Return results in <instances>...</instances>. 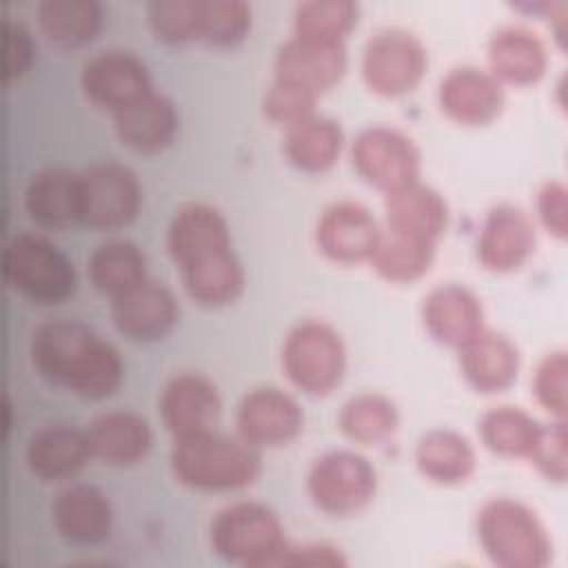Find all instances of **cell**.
Returning a JSON list of instances; mask_svg holds the SVG:
<instances>
[{
    "label": "cell",
    "mask_w": 568,
    "mask_h": 568,
    "mask_svg": "<svg viewBox=\"0 0 568 568\" xmlns=\"http://www.w3.org/2000/svg\"><path fill=\"white\" fill-rule=\"evenodd\" d=\"M36 373L82 399L111 395L122 379L118 351L75 320L42 322L29 339Z\"/></svg>",
    "instance_id": "obj_1"
},
{
    "label": "cell",
    "mask_w": 568,
    "mask_h": 568,
    "mask_svg": "<svg viewBox=\"0 0 568 568\" xmlns=\"http://www.w3.org/2000/svg\"><path fill=\"white\" fill-rule=\"evenodd\" d=\"M175 479L195 490H235L260 473L257 448L240 435L206 430L173 442L169 453Z\"/></svg>",
    "instance_id": "obj_2"
},
{
    "label": "cell",
    "mask_w": 568,
    "mask_h": 568,
    "mask_svg": "<svg viewBox=\"0 0 568 568\" xmlns=\"http://www.w3.org/2000/svg\"><path fill=\"white\" fill-rule=\"evenodd\" d=\"M477 539L501 568H544L552 557V541L535 510L510 497L488 499L479 508Z\"/></svg>",
    "instance_id": "obj_3"
},
{
    "label": "cell",
    "mask_w": 568,
    "mask_h": 568,
    "mask_svg": "<svg viewBox=\"0 0 568 568\" xmlns=\"http://www.w3.org/2000/svg\"><path fill=\"white\" fill-rule=\"evenodd\" d=\"M7 284L29 302L58 304L75 286V273L67 255L38 233H16L2 251Z\"/></svg>",
    "instance_id": "obj_4"
},
{
    "label": "cell",
    "mask_w": 568,
    "mask_h": 568,
    "mask_svg": "<svg viewBox=\"0 0 568 568\" xmlns=\"http://www.w3.org/2000/svg\"><path fill=\"white\" fill-rule=\"evenodd\" d=\"M213 550L240 566H273L286 537L271 508L257 501H235L215 513L209 528Z\"/></svg>",
    "instance_id": "obj_5"
},
{
    "label": "cell",
    "mask_w": 568,
    "mask_h": 568,
    "mask_svg": "<svg viewBox=\"0 0 568 568\" xmlns=\"http://www.w3.org/2000/svg\"><path fill=\"white\" fill-rule=\"evenodd\" d=\"M344 366L342 337L326 322H297L282 344V368L291 384L306 395H328L339 384Z\"/></svg>",
    "instance_id": "obj_6"
},
{
    "label": "cell",
    "mask_w": 568,
    "mask_h": 568,
    "mask_svg": "<svg viewBox=\"0 0 568 568\" xmlns=\"http://www.w3.org/2000/svg\"><path fill=\"white\" fill-rule=\"evenodd\" d=\"M377 475L371 462L353 450H331L317 457L306 475L311 501L328 515L362 510L375 495Z\"/></svg>",
    "instance_id": "obj_7"
},
{
    "label": "cell",
    "mask_w": 568,
    "mask_h": 568,
    "mask_svg": "<svg viewBox=\"0 0 568 568\" xmlns=\"http://www.w3.org/2000/svg\"><path fill=\"white\" fill-rule=\"evenodd\" d=\"M355 171L377 191L393 195L419 178V151L415 142L390 126H368L351 146Z\"/></svg>",
    "instance_id": "obj_8"
},
{
    "label": "cell",
    "mask_w": 568,
    "mask_h": 568,
    "mask_svg": "<svg viewBox=\"0 0 568 568\" xmlns=\"http://www.w3.org/2000/svg\"><path fill=\"white\" fill-rule=\"evenodd\" d=\"M426 71L424 44L404 29H382L362 53V78L373 93L395 98L413 91Z\"/></svg>",
    "instance_id": "obj_9"
},
{
    "label": "cell",
    "mask_w": 568,
    "mask_h": 568,
    "mask_svg": "<svg viewBox=\"0 0 568 568\" xmlns=\"http://www.w3.org/2000/svg\"><path fill=\"white\" fill-rule=\"evenodd\" d=\"M80 224L118 229L129 224L140 206V184L122 164L100 162L78 173Z\"/></svg>",
    "instance_id": "obj_10"
},
{
    "label": "cell",
    "mask_w": 568,
    "mask_h": 568,
    "mask_svg": "<svg viewBox=\"0 0 568 568\" xmlns=\"http://www.w3.org/2000/svg\"><path fill=\"white\" fill-rule=\"evenodd\" d=\"M80 87L93 104L111 113L153 91L144 62L120 49L91 55L80 69Z\"/></svg>",
    "instance_id": "obj_11"
},
{
    "label": "cell",
    "mask_w": 568,
    "mask_h": 568,
    "mask_svg": "<svg viewBox=\"0 0 568 568\" xmlns=\"http://www.w3.org/2000/svg\"><path fill=\"white\" fill-rule=\"evenodd\" d=\"M302 422L300 404L275 386L248 390L235 410L237 435L255 448H273L291 442L302 430Z\"/></svg>",
    "instance_id": "obj_12"
},
{
    "label": "cell",
    "mask_w": 568,
    "mask_h": 568,
    "mask_svg": "<svg viewBox=\"0 0 568 568\" xmlns=\"http://www.w3.org/2000/svg\"><path fill=\"white\" fill-rule=\"evenodd\" d=\"M164 428L173 439L213 430L220 417V395L211 379L200 373H180L171 377L158 399Z\"/></svg>",
    "instance_id": "obj_13"
},
{
    "label": "cell",
    "mask_w": 568,
    "mask_h": 568,
    "mask_svg": "<svg viewBox=\"0 0 568 568\" xmlns=\"http://www.w3.org/2000/svg\"><path fill=\"white\" fill-rule=\"evenodd\" d=\"M379 237L373 213L351 200L328 204L315 224V244L333 262L355 264L371 257Z\"/></svg>",
    "instance_id": "obj_14"
},
{
    "label": "cell",
    "mask_w": 568,
    "mask_h": 568,
    "mask_svg": "<svg viewBox=\"0 0 568 568\" xmlns=\"http://www.w3.org/2000/svg\"><path fill=\"white\" fill-rule=\"evenodd\" d=\"M178 320L175 297L166 286L144 277L124 293L111 297V322L133 342L162 339Z\"/></svg>",
    "instance_id": "obj_15"
},
{
    "label": "cell",
    "mask_w": 568,
    "mask_h": 568,
    "mask_svg": "<svg viewBox=\"0 0 568 568\" xmlns=\"http://www.w3.org/2000/svg\"><path fill=\"white\" fill-rule=\"evenodd\" d=\"M532 251L535 226L521 209L513 204H497L486 213L477 235V260L486 271H515Z\"/></svg>",
    "instance_id": "obj_16"
},
{
    "label": "cell",
    "mask_w": 568,
    "mask_h": 568,
    "mask_svg": "<svg viewBox=\"0 0 568 568\" xmlns=\"http://www.w3.org/2000/svg\"><path fill=\"white\" fill-rule=\"evenodd\" d=\"M442 111L457 124L481 126L493 122L504 106L501 82L477 67L450 69L437 89Z\"/></svg>",
    "instance_id": "obj_17"
},
{
    "label": "cell",
    "mask_w": 568,
    "mask_h": 568,
    "mask_svg": "<svg viewBox=\"0 0 568 568\" xmlns=\"http://www.w3.org/2000/svg\"><path fill=\"white\" fill-rule=\"evenodd\" d=\"M346 69L342 42H315L304 38L286 40L275 53V80L291 82L311 93L333 87Z\"/></svg>",
    "instance_id": "obj_18"
},
{
    "label": "cell",
    "mask_w": 568,
    "mask_h": 568,
    "mask_svg": "<svg viewBox=\"0 0 568 568\" xmlns=\"http://www.w3.org/2000/svg\"><path fill=\"white\" fill-rule=\"evenodd\" d=\"M422 320L435 342L453 348L464 346L484 328L481 302L462 284L435 286L424 297Z\"/></svg>",
    "instance_id": "obj_19"
},
{
    "label": "cell",
    "mask_w": 568,
    "mask_h": 568,
    "mask_svg": "<svg viewBox=\"0 0 568 568\" xmlns=\"http://www.w3.org/2000/svg\"><path fill=\"white\" fill-rule=\"evenodd\" d=\"M51 524L67 544H98L111 530L109 499L91 484H71L53 497Z\"/></svg>",
    "instance_id": "obj_20"
},
{
    "label": "cell",
    "mask_w": 568,
    "mask_h": 568,
    "mask_svg": "<svg viewBox=\"0 0 568 568\" xmlns=\"http://www.w3.org/2000/svg\"><path fill=\"white\" fill-rule=\"evenodd\" d=\"M224 248H231V237L220 211L191 202L173 213L166 229V251L178 268Z\"/></svg>",
    "instance_id": "obj_21"
},
{
    "label": "cell",
    "mask_w": 568,
    "mask_h": 568,
    "mask_svg": "<svg viewBox=\"0 0 568 568\" xmlns=\"http://www.w3.org/2000/svg\"><path fill=\"white\" fill-rule=\"evenodd\" d=\"M91 457L87 433L69 424H47L33 430L24 444V464L42 481L75 475Z\"/></svg>",
    "instance_id": "obj_22"
},
{
    "label": "cell",
    "mask_w": 568,
    "mask_h": 568,
    "mask_svg": "<svg viewBox=\"0 0 568 568\" xmlns=\"http://www.w3.org/2000/svg\"><path fill=\"white\" fill-rule=\"evenodd\" d=\"M457 351L464 379L479 393H501L517 379L519 351L501 333L481 328Z\"/></svg>",
    "instance_id": "obj_23"
},
{
    "label": "cell",
    "mask_w": 568,
    "mask_h": 568,
    "mask_svg": "<svg viewBox=\"0 0 568 568\" xmlns=\"http://www.w3.org/2000/svg\"><path fill=\"white\" fill-rule=\"evenodd\" d=\"M22 206L29 220L44 229H64L78 222V173L62 166H47L36 171L22 191Z\"/></svg>",
    "instance_id": "obj_24"
},
{
    "label": "cell",
    "mask_w": 568,
    "mask_h": 568,
    "mask_svg": "<svg viewBox=\"0 0 568 568\" xmlns=\"http://www.w3.org/2000/svg\"><path fill=\"white\" fill-rule=\"evenodd\" d=\"M111 115L118 140L138 153L164 149L178 131V115L171 100L155 91H149Z\"/></svg>",
    "instance_id": "obj_25"
},
{
    "label": "cell",
    "mask_w": 568,
    "mask_h": 568,
    "mask_svg": "<svg viewBox=\"0 0 568 568\" xmlns=\"http://www.w3.org/2000/svg\"><path fill=\"white\" fill-rule=\"evenodd\" d=\"M490 73L499 82L535 84L548 67L544 42L526 27H501L488 40Z\"/></svg>",
    "instance_id": "obj_26"
},
{
    "label": "cell",
    "mask_w": 568,
    "mask_h": 568,
    "mask_svg": "<svg viewBox=\"0 0 568 568\" xmlns=\"http://www.w3.org/2000/svg\"><path fill=\"white\" fill-rule=\"evenodd\" d=\"M91 457L104 464H133L151 446V428L144 417L131 410H106L87 426Z\"/></svg>",
    "instance_id": "obj_27"
},
{
    "label": "cell",
    "mask_w": 568,
    "mask_h": 568,
    "mask_svg": "<svg viewBox=\"0 0 568 568\" xmlns=\"http://www.w3.org/2000/svg\"><path fill=\"white\" fill-rule=\"evenodd\" d=\"M186 295L200 306H224L233 302L244 286V271L231 248L200 257L180 266Z\"/></svg>",
    "instance_id": "obj_28"
},
{
    "label": "cell",
    "mask_w": 568,
    "mask_h": 568,
    "mask_svg": "<svg viewBox=\"0 0 568 568\" xmlns=\"http://www.w3.org/2000/svg\"><path fill=\"white\" fill-rule=\"evenodd\" d=\"M386 226L437 242L448 224V206L444 197L426 186L410 184L393 195H386Z\"/></svg>",
    "instance_id": "obj_29"
},
{
    "label": "cell",
    "mask_w": 568,
    "mask_h": 568,
    "mask_svg": "<svg viewBox=\"0 0 568 568\" xmlns=\"http://www.w3.org/2000/svg\"><path fill=\"white\" fill-rule=\"evenodd\" d=\"M415 464L426 479L453 486L473 475L475 450L464 435L448 428H435L417 439Z\"/></svg>",
    "instance_id": "obj_30"
},
{
    "label": "cell",
    "mask_w": 568,
    "mask_h": 568,
    "mask_svg": "<svg viewBox=\"0 0 568 568\" xmlns=\"http://www.w3.org/2000/svg\"><path fill=\"white\" fill-rule=\"evenodd\" d=\"M342 129L326 115H308L284 133L286 160L306 173H320L335 164L342 151Z\"/></svg>",
    "instance_id": "obj_31"
},
{
    "label": "cell",
    "mask_w": 568,
    "mask_h": 568,
    "mask_svg": "<svg viewBox=\"0 0 568 568\" xmlns=\"http://www.w3.org/2000/svg\"><path fill=\"white\" fill-rule=\"evenodd\" d=\"M435 244L433 240L386 226L379 231L368 262L388 282H413L430 268Z\"/></svg>",
    "instance_id": "obj_32"
},
{
    "label": "cell",
    "mask_w": 568,
    "mask_h": 568,
    "mask_svg": "<svg viewBox=\"0 0 568 568\" xmlns=\"http://www.w3.org/2000/svg\"><path fill=\"white\" fill-rule=\"evenodd\" d=\"M36 20L49 42L71 49L98 33L102 9L95 0H42L36 7Z\"/></svg>",
    "instance_id": "obj_33"
},
{
    "label": "cell",
    "mask_w": 568,
    "mask_h": 568,
    "mask_svg": "<svg viewBox=\"0 0 568 568\" xmlns=\"http://www.w3.org/2000/svg\"><path fill=\"white\" fill-rule=\"evenodd\" d=\"M87 275L95 291L115 297L146 277L144 255L124 240L102 242L87 260Z\"/></svg>",
    "instance_id": "obj_34"
},
{
    "label": "cell",
    "mask_w": 568,
    "mask_h": 568,
    "mask_svg": "<svg viewBox=\"0 0 568 568\" xmlns=\"http://www.w3.org/2000/svg\"><path fill=\"white\" fill-rule=\"evenodd\" d=\"M541 424L517 406H495L479 419V437L488 450L501 457H528Z\"/></svg>",
    "instance_id": "obj_35"
},
{
    "label": "cell",
    "mask_w": 568,
    "mask_h": 568,
    "mask_svg": "<svg viewBox=\"0 0 568 568\" xmlns=\"http://www.w3.org/2000/svg\"><path fill=\"white\" fill-rule=\"evenodd\" d=\"M337 422L351 442L377 444L397 428V408L386 395L359 393L344 402Z\"/></svg>",
    "instance_id": "obj_36"
},
{
    "label": "cell",
    "mask_w": 568,
    "mask_h": 568,
    "mask_svg": "<svg viewBox=\"0 0 568 568\" xmlns=\"http://www.w3.org/2000/svg\"><path fill=\"white\" fill-rule=\"evenodd\" d=\"M357 22V4L351 0H308L293 13L295 38L315 42H342Z\"/></svg>",
    "instance_id": "obj_37"
},
{
    "label": "cell",
    "mask_w": 568,
    "mask_h": 568,
    "mask_svg": "<svg viewBox=\"0 0 568 568\" xmlns=\"http://www.w3.org/2000/svg\"><path fill=\"white\" fill-rule=\"evenodd\" d=\"M251 27V9L242 0H197L195 38L213 47L240 42Z\"/></svg>",
    "instance_id": "obj_38"
},
{
    "label": "cell",
    "mask_w": 568,
    "mask_h": 568,
    "mask_svg": "<svg viewBox=\"0 0 568 568\" xmlns=\"http://www.w3.org/2000/svg\"><path fill=\"white\" fill-rule=\"evenodd\" d=\"M146 22L153 36L166 44H180L195 38L197 0H151Z\"/></svg>",
    "instance_id": "obj_39"
},
{
    "label": "cell",
    "mask_w": 568,
    "mask_h": 568,
    "mask_svg": "<svg viewBox=\"0 0 568 568\" xmlns=\"http://www.w3.org/2000/svg\"><path fill=\"white\" fill-rule=\"evenodd\" d=\"M315 93L302 89V87H295L291 82H282V80H273V84L268 87L266 95H264V115L288 129L302 120H306L308 115H313L315 111Z\"/></svg>",
    "instance_id": "obj_40"
},
{
    "label": "cell",
    "mask_w": 568,
    "mask_h": 568,
    "mask_svg": "<svg viewBox=\"0 0 568 568\" xmlns=\"http://www.w3.org/2000/svg\"><path fill=\"white\" fill-rule=\"evenodd\" d=\"M566 373H568V359L564 351L548 353L532 377V393L537 402L552 413L557 419L566 417Z\"/></svg>",
    "instance_id": "obj_41"
},
{
    "label": "cell",
    "mask_w": 568,
    "mask_h": 568,
    "mask_svg": "<svg viewBox=\"0 0 568 568\" xmlns=\"http://www.w3.org/2000/svg\"><path fill=\"white\" fill-rule=\"evenodd\" d=\"M530 464L550 481H564L568 470V437L566 422L557 419L552 426H541L532 450Z\"/></svg>",
    "instance_id": "obj_42"
},
{
    "label": "cell",
    "mask_w": 568,
    "mask_h": 568,
    "mask_svg": "<svg viewBox=\"0 0 568 568\" xmlns=\"http://www.w3.org/2000/svg\"><path fill=\"white\" fill-rule=\"evenodd\" d=\"M537 215L544 229L564 240L568 233V191L561 182H546L537 193Z\"/></svg>",
    "instance_id": "obj_43"
},
{
    "label": "cell",
    "mask_w": 568,
    "mask_h": 568,
    "mask_svg": "<svg viewBox=\"0 0 568 568\" xmlns=\"http://www.w3.org/2000/svg\"><path fill=\"white\" fill-rule=\"evenodd\" d=\"M4 33V78L11 80L16 75H22L33 58V40L31 33L22 22L4 20L2 24Z\"/></svg>",
    "instance_id": "obj_44"
},
{
    "label": "cell",
    "mask_w": 568,
    "mask_h": 568,
    "mask_svg": "<svg viewBox=\"0 0 568 568\" xmlns=\"http://www.w3.org/2000/svg\"><path fill=\"white\" fill-rule=\"evenodd\" d=\"M273 566H346L342 552L328 544H302V546H286L275 557Z\"/></svg>",
    "instance_id": "obj_45"
}]
</instances>
